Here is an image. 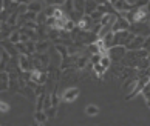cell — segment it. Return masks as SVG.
I'll use <instances>...</instances> for the list:
<instances>
[{
	"label": "cell",
	"mask_w": 150,
	"mask_h": 126,
	"mask_svg": "<svg viewBox=\"0 0 150 126\" xmlns=\"http://www.w3.org/2000/svg\"><path fill=\"white\" fill-rule=\"evenodd\" d=\"M0 91H9V72L0 71Z\"/></svg>",
	"instance_id": "10"
},
{
	"label": "cell",
	"mask_w": 150,
	"mask_h": 126,
	"mask_svg": "<svg viewBox=\"0 0 150 126\" xmlns=\"http://www.w3.org/2000/svg\"><path fill=\"white\" fill-rule=\"evenodd\" d=\"M77 97H79V88H74V86L67 88V89L64 91V94L60 95V98H62V102H67V103L74 102Z\"/></svg>",
	"instance_id": "4"
},
{
	"label": "cell",
	"mask_w": 150,
	"mask_h": 126,
	"mask_svg": "<svg viewBox=\"0 0 150 126\" xmlns=\"http://www.w3.org/2000/svg\"><path fill=\"white\" fill-rule=\"evenodd\" d=\"M62 11L67 15H70L71 13H73V11H74V2H73V0H67V2L62 5Z\"/></svg>",
	"instance_id": "15"
},
{
	"label": "cell",
	"mask_w": 150,
	"mask_h": 126,
	"mask_svg": "<svg viewBox=\"0 0 150 126\" xmlns=\"http://www.w3.org/2000/svg\"><path fill=\"white\" fill-rule=\"evenodd\" d=\"M125 54H127L125 46H112L107 51V56L112 58V63H119L125 57Z\"/></svg>",
	"instance_id": "2"
},
{
	"label": "cell",
	"mask_w": 150,
	"mask_h": 126,
	"mask_svg": "<svg viewBox=\"0 0 150 126\" xmlns=\"http://www.w3.org/2000/svg\"><path fill=\"white\" fill-rule=\"evenodd\" d=\"M115 11L118 14H124V13H129V11L135 9V6H133V3H130L129 0H116V3L113 5Z\"/></svg>",
	"instance_id": "5"
},
{
	"label": "cell",
	"mask_w": 150,
	"mask_h": 126,
	"mask_svg": "<svg viewBox=\"0 0 150 126\" xmlns=\"http://www.w3.org/2000/svg\"><path fill=\"white\" fill-rule=\"evenodd\" d=\"M147 60H149V65H150V52H149V57H147Z\"/></svg>",
	"instance_id": "36"
},
{
	"label": "cell",
	"mask_w": 150,
	"mask_h": 126,
	"mask_svg": "<svg viewBox=\"0 0 150 126\" xmlns=\"http://www.w3.org/2000/svg\"><path fill=\"white\" fill-rule=\"evenodd\" d=\"M102 42H104V45L107 49H110L113 46V32H107L104 37H102Z\"/></svg>",
	"instance_id": "20"
},
{
	"label": "cell",
	"mask_w": 150,
	"mask_h": 126,
	"mask_svg": "<svg viewBox=\"0 0 150 126\" xmlns=\"http://www.w3.org/2000/svg\"><path fill=\"white\" fill-rule=\"evenodd\" d=\"M144 40H146V37L144 36H135V39H133L129 45L125 46L127 51H136V49H141L142 45H144Z\"/></svg>",
	"instance_id": "8"
},
{
	"label": "cell",
	"mask_w": 150,
	"mask_h": 126,
	"mask_svg": "<svg viewBox=\"0 0 150 126\" xmlns=\"http://www.w3.org/2000/svg\"><path fill=\"white\" fill-rule=\"evenodd\" d=\"M20 71H34L33 68V56H19Z\"/></svg>",
	"instance_id": "7"
},
{
	"label": "cell",
	"mask_w": 150,
	"mask_h": 126,
	"mask_svg": "<svg viewBox=\"0 0 150 126\" xmlns=\"http://www.w3.org/2000/svg\"><path fill=\"white\" fill-rule=\"evenodd\" d=\"M99 112H101V109H99L96 105H88L85 108V114H87L88 117H94V116H98Z\"/></svg>",
	"instance_id": "17"
},
{
	"label": "cell",
	"mask_w": 150,
	"mask_h": 126,
	"mask_svg": "<svg viewBox=\"0 0 150 126\" xmlns=\"http://www.w3.org/2000/svg\"><path fill=\"white\" fill-rule=\"evenodd\" d=\"M0 46H2V49L3 51H6L11 57H14V56H17V49H16V45L14 43H11L9 42V39H3L2 42H0Z\"/></svg>",
	"instance_id": "9"
},
{
	"label": "cell",
	"mask_w": 150,
	"mask_h": 126,
	"mask_svg": "<svg viewBox=\"0 0 150 126\" xmlns=\"http://www.w3.org/2000/svg\"><path fill=\"white\" fill-rule=\"evenodd\" d=\"M26 11H31V13H42L43 11V5L39 2V0H33V2H30L28 5H26Z\"/></svg>",
	"instance_id": "11"
},
{
	"label": "cell",
	"mask_w": 150,
	"mask_h": 126,
	"mask_svg": "<svg viewBox=\"0 0 150 126\" xmlns=\"http://www.w3.org/2000/svg\"><path fill=\"white\" fill-rule=\"evenodd\" d=\"M146 103H147V106H149V108H150V102H146Z\"/></svg>",
	"instance_id": "37"
},
{
	"label": "cell",
	"mask_w": 150,
	"mask_h": 126,
	"mask_svg": "<svg viewBox=\"0 0 150 126\" xmlns=\"http://www.w3.org/2000/svg\"><path fill=\"white\" fill-rule=\"evenodd\" d=\"M129 31L133 32L135 36H144V37L150 36V26H149V23H132Z\"/></svg>",
	"instance_id": "3"
},
{
	"label": "cell",
	"mask_w": 150,
	"mask_h": 126,
	"mask_svg": "<svg viewBox=\"0 0 150 126\" xmlns=\"http://www.w3.org/2000/svg\"><path fill=\"white\" fill-rule=\"evenodd\" d=\"M96 9H98V3L94 2V0H87V3H85V14L90 15Z\"/></svg>",
	"instance_id": "14"
},
{
	"label": "cell",
	"mask_w": 150,
	"mask_h": 126,
	"mask_svg": "<svg viewBox=\"0 0 150 126\" xmlns=\"http://www.w3.org/2000/svg\"><path fill=\"white\" fill-rule=\"evenodd\" d=\"M9 42H11V43H14V45L20 42V31H19V29H17V31H14L13 34L9 36Z\"/></svg>",
	"instance_id": "23"
},
{
	"label": "cell",
	"mask_w": 150,
	"mask_h": 126,
	"mask_svg": "<svg viewBox=\"0 0 150 126\" xmlns=\"http://www.w3.org/2000/svg\"><path fill=\"white\" fill-rule=\"evenodd\" d=\"M0 111H2V112H8V111H9V105L0 100Z\"/></svg>",
	"instance_id": "31"
},
{
	"label": "cell",
	"mask_w": 150,
	"mask_h": 126,
	"mask_svg": "<svg viewBox=\"0 0 150 126\" xmlns=\"http://www.w3.org/2000/svg\"><path fill=\"white\" fill-rule=\"evenodd\" d=\"M16 49H17L19 56H28V51H26V45H25L23 42L16 43Z\"/></svg>",
	"instance_id": "21"
},
{
	"label": "cell",
	"mask_w": 150,
	"mask_h": 126,
	"mask_svg": "<svg viewBox=\"0 0 150 126\" xmlns=\"http://www.w3.org/2000/svg\"><path fill=\"white\" fill-rule=\"evenodd\" d=\"M142 48H144V49H147V51L150 52V36H149V37H146V40H144Z\"/></svg>",
	"instance_id": "32"
},
{
	"label": "cell",
	"mask_w": 150,
	"mask_h": 126,
	"mask_svg": "<svg viewBox=\"0 0 150 126\" xmlns=\"http://www.w3.org/2000/svg\"><path fill=\"white\" fill-rule=\"evenodd\" d=\"M47 14L45 13H43V11H42V13H39L37 14V19H36V23L37 25H45V22H47Z\"/></svg>",
	"instance_id": "24"
},
{
	"label": "cell",
	"mask_w": 150,
	"mask_h": 126,
	"mask_svg": "<svg viewBox=\"0 0 150 126\" xmlns=\"http://www.w3.org/2000/svg\"><path fill=\"white\" fill-rule=\"evenodd\" d=\"M98 5H105V3H108V0H94Z\"/></svg>",
	"instance_id": "34"
},
{
	"label": "cell",
	"mask_w": 150,
	"mask_h": 126,
	"mask_svg": "<svg viewBox=\"0 0 150 126\" xmlns=\"http://www.w3.org/2000/svg\"><path fill=\"white\" fill-rule=\"evenodd\" d=\"M54 49L59 52V56L62 57V58H67L70 56V52H68V46H65V45H60V43H57V45H54Z\"/></svg>",
	"instance_id": "13"
},
{
	"label": "cell",
	"mask_w": 150,
	"mask_h": 126,
	"mask_svg": "<svg viewBox=\"0 0 150 126\" xmlns=\"http://www.w3.org/2000/svg\"><path fill=\"white\" fill-rule=\"evenodd\" d=\"M48 48H50V42L48 40H37L36 42V52L43 54V52L48 51Z\"/></svg>",
	"instance_id": "12"
},
{
	"label": "cell",
	"mask_w": 150,
	"mask_h": 126,
	"mask_svg": "<svg viewBox=\"0 0 150 126\" xmlns=\"http://www.w3.org/2000/svg\"><path fill=\"white\" fill-rule=\"evenodd\" d=\"M101 57H102V54H93V56H90V63L91 65L101 63Z\"/></svg>",
	"instance_id": "30"
},
{
	"label": "cell",
	"mask_w": 150,
	"mask_h": 126,
	"mask_svg": "<svg viewBox=\"0 0 150 126\" xmlns=\"http://www.w3.org/2000/svg\"><path fill=\"white\" fill-rule=\"evenodd\" d=\"M105 71H107V68H104L101 63L93 65V72L96 74V77H98V79H102V75L105 74Z\"/></svg>",
	"instance_id": "16"
},
{
	"label": "cell",
	"mask_w": 150,
	"mask_h": 126,
	"mask_svg": "<svg viewBox=\"0 0 150 126\" xmlns=\"http://www.w3.org/2000/svg\"><path fill=\"white\" fill-rule=\"evenodd\" d=\"M147 23H149V26H150V20H149V22H147Z\"/></svg>",
	"instance_id": "38"
},
{
	"label": "cell",
	"mask_w": 150,
	"mask_h": 126,
	"mask_svg": "<svg viewBox=\"0 0 150 126\" xmlns=\"http://www.w3.org/2000/svg\"><path fill=\"white\" fill-rule=\"evenodd\" d=\"M73 2H74V11H77V13H81V14H85L87 0H73Z\"/></svg>",
	"instance_id": "18"
},
{
	"label": "cell",
	"mask_w": 150,
	"mask_h": 126,
	"mask_svg": "<svg viewBox=\"0 0 150 126\" xmlns=\"http://www.w3.org/2000/svg\"><path fill=\"white\" fill-rule=\"evenodd\" d=\"M26 45V51H28V56H33V54H36V42L34 40H28L25 43Z\"/></svg>",
	"instance_id": "22"
},
{
	"label": "cell",
	"mask_w": 150,
	"mask_h": 126,
	"mask_svg": "<svg viewBox=\"0 0 150 126\" xmlns=\"http://www.w3.org/2000/svg\"><path fill=\"white\" fill-rule=\"evenodd\" d=\"M45 5L50 6V5H54V0H45Z\"/></svg>",
	"instance_id": "35"
},
{
	"label": "cell",
	"mask_w": 150,
	"mask_h": 126,
	"mask_svg": "<svg viewBox=\"0 0 150 126\" xmlns=\"http://www.w3.org/2000/svg\"><path fill=\"white\" fill-rule=\"evenodd\" d=\"M102 15H104V14H101V13H99V11L96 9L94 13H91V14H90V17L94 20V23H99V22H101V19H102Z\"/></svg>",
	"instance_id": "29"
},
{
	"label": "cell",
	"mask_w": 150,
	"mask_h": 126,
	"mask_svg": "<svg viewBox=\"0 0 150 126\" xmlns=\"http://www.w3.org/2000/svg\"><path fill=\"white\" fill-rule=\"evenodd\" d=\"M56 5H50V6H47L45 9H43V13L47 14V17H53L54 15V11H56Z\"/></svg>",
	"instance_id": "26"
},
{
	"label": "cell",
	"mask_w": 150,
	"mask_h": 126,
	"mask_svg": "<svg viewBox=\"0 0 150 126\" xmlns=\"http://www.w3.org/2000/svg\"><path fill=\"white\" fill-rule=\"evenodd\" d=\"M133 39H135V34L130 31L113 32V46H127Z\"/></svg>",
	"instance_id": "1"
},
{
	"label": "cell",
	"mask_w": 150,
	"mask_h": 126,
	"mask_svg": "<svg viewBox=\"0 0 150 126\" xmlns=\"http://www.w3.org/2000/svg\"><path fill=\"white\" fill-rule=\"evenodd\" d=\"M76 22L74 20H71V19H68V20H67V23H65V31H68V32H71V31H73L74 28H76Z\"/></svg>",
	"instance_id": "28"
},
{
	"label": "cell",
	"mask_w": 150,
	"mask_h": 126,
	"mask_svg": "<svg viewBox=\"0 0 150 126\" xmlns=\"http://www.w3.org/2000/svg\"><path fill=\"white\" fill-rule=\"evenodd\" d=\"M129 29H130V23L127 22V19H124L121 14H118L116 22L113 23L112 31H113V32H118V31H129Z\"/></svg>",
	"instance_id": "6"
},
{
	"label": "cell",
	"mask_w": 150,
	"mask_h": 126,
	"mask_svg": "<svg viewBox=\"0 0 150 126\" xmlns=\"http://www.w3.org/2000/svg\"><path fill=\"white\" fill-rule=\"evenodd\" d=\"M45 112H47V117H48V118H54V117L57 116V108L51 106V108L45 109Z\"/></svg>",
	"instance_id": "27"
},
{
	"label": "cell",
	"mask_w": 150,
	"mask_h": 126,
	"mask_svg": "<svg viewBox=\"0 0 150 126\" xmlns=\"http://www.w3.org/2000/svg\"><path fill=\"white\" fill-rule=\"evenodd\" d=\"M48 120V117H47V112L45 111H36L34 112V122H37V123H45Z\"/></svg>",
	"instance_id": "19"
},
{
	"label": "cell",
	"mask_w": 150,
	"mask_h": 126,
	"mask_svg": "<svg viewBox=\"0 0 150 126\" xmlns=\"http://www.w3.org/2000/svg\"><path fill=\"white\" fill-rule=\"evenodd\" d=\"M101 65H102V66L104 68H110V66H112V58H110L108 56H102L101 57Z\"/></svg>",
	"instance_id": "25"
},
{
	"label": "cell",
	"mask_w": 150,
	"mask_h": 126,
	"mask_svg": "<svg viewBox=\"0 0 150 126\" xmlns=\"http://www.w3.org/2000/svg\"><path fill=\"white\" fill-rule=\"evenodd\" d=\"M65 2H67V0H54V5H56V6H62Z\"/></svg>",
	"instance_id": "33"
}]
</instances>
